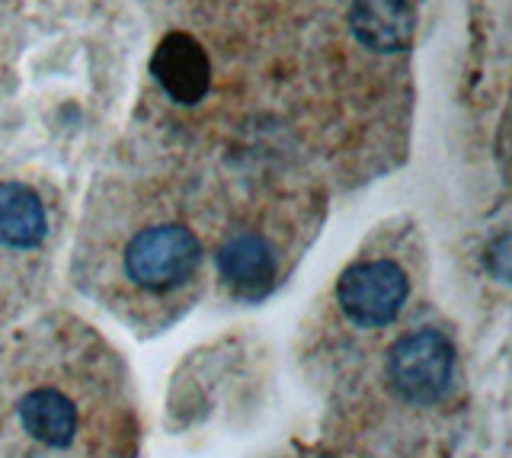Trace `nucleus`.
Wrapping results in <instances>:
<instances>
[{
  "label": "nucleus",
  "mask_w": 512,
  "mask_h": 458,
  "mask_svg": "<svg viewBox=\"0 0 512 458\" xmlns=\"http://www.w3.org/2000/svg\"><path fill=\"white\" fill-rule=\"evenodd\" d=\"M132 372L74 318H42L0 362V458H138Z\"/></svg>",
  "instance_id": "f257e3e1"
},
{
  "label": "nucleus",
  "mask_w": 512,
  "mask_h": 458,
  "mask_svg": "<svg viewBox=\"0 0 512 458\" xmlns=\"http://www.w3.org/2000/svg\"><path fill=\"white\" fill-rule=\"evenodd\" d=\"M74 279L138 337L167 334L205 295L202 215L167 180L106 177L87 202Z\"/></svg>",
  "instance_id": "f03ea898"
},
{
  "label": "nucleus",
  "mask_w": 512,
  "mask_h": 458,
  "mask_svg": "<svg viewBox=\"0 0 512 458\" xmlns=\"http://www.w3.org/2000/svg\"><path fill=\"white\" fill-rule=\"evenodd\" d=\"M464 366L448 327L413 318L330 382L333 430L368 458H426L455 433Z\"/></svg>",
  "instance_id": "7ed1b4c3"
},
{
  "label": "nucleus",
  "mask_w": 512,
  "mask_h": 458,
  "mask_svg": "<svg viewBox=\"0 0 512 458\" xmlns=\"http://www.w3.org/2000/svg\"><path fill=\"white\" fill-rule=\"evenodd\" d=\"M426 282L423 247L410 225H381L356 250L301 327V362L333 382L413 321Z\"/></svg>",
  "instance_id": "20e7f679"
},
{
  "label": "nucleus",
  "mask_w": 512,
  "mask_h": 458,
  "mask_svg": "<svg viewBox=\"0 0 512 458\" xmlns=\"http://www.w3.org/2000/svg\"><path fill=\"white\" fill-rule=\"evenodd\" d=\"M314 221V202L301 193H260L228 209L208 254L218 289L237 305L266 302L295 270Z\"/></svg>",
  "instance_id": "39448f33"
},
{
  "label": "nucleus",
  "mask_w": 512,
  "mask_h": 458,
  "mask_svg": "<svg viewBox=\"0 0 512 458\" xmlns=\"http://www.w3.org/2000/svg\"><path fill=\"white\" fill-rule=\"evenodd\" d=\"M64 238V202L39 173L0 170V330L42 302Z\"/></svg>",
  "instance_id": "423d86ee"
},
{
  "label": "nucleus",
  "mask_w": 512,
  "mask_h": 458,
  "mask_svg": "<svg viewBox=\"0 0 512 458\" xmlns=\"http://www.w3.org/2000/svg\"><path fill=\"white\" fill-rule=\"evenodd\" d=\"M151 74L167 100L176 106H199L212 90V58L199 39L173 29L157 42L151 55Z\"/></svg>",
  "instance_id": "0eeeda50"
},
{
  "label": "nucleus",
  "mask_w": 512,
  "mask_h": 458,
  "mask_svg": "<svg viewBox=\"0 0 512 458\" xmlns=\"http://www.w3.org/2000/svg\"><path fill=\"white\" fill-rule=\"evenodd\" d=\"M349 29L368 52H407L416 36L413 0H356L349 10Z\"/></svg>",
  "instance_id": "6e6552de"
}]
</instances>
